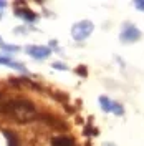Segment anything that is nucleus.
<instances>
[{
    "instance_id": "1",
    "label": "nucleus",
    "mask_w": 144,
    "mask_h": 146,
    "mask_svg": "<svg viewBox=\"0 0 144 146\" xmlns=\"http://www.w3.org/2000/svg\"><path fill=\"white\" fill-rule=\"evenodd\" d=\"M7 111L18 121H30L36 116V110L30 101H13L7 106Z\"/></svg>"
},
{
    "instance_id": "2",
    "label": "nucleus",
    "mask_w": 144,
    "mask_h": 146,
    "mask_svg": "<svg viewBox=\"0 0 144 146\" xmlns=\"http://www.w3.org/2000/svg\"><path fill=\"white\" fill-rule=\"evenodd\" d=\"M93 30H94V25L91 23L90 20H81V22H78V23L73 25L71 35H73L75 40L81 42V40H86V38L93 33Z\"/></svg>"
},
{
    "instance_id": "3",
    "label": "nucleus",
    "mask_w": 144,
    "mask_h": 146,
    "mask_svg": "<svg viewBox=\"0 0 144 146\" xmlns=\"http://www.w3.org/2000/svg\"><path fill=\"white\" fill-rule=\"evenodd\" d=\"M141 38V32L139 28H136L134 25L131 23H124L123 25V30H121V40L124 43H133V42H137Z\"/></svg>"
},
{
    "instance_id": "4",
    "label": "nucleus",
    "mask_w": 144,
    "mask_h": 146,
    "mask_svg": "<svg viewBox=\"0 0 144 146\" xmlns=\"http://www.w3.org/2000/svg\"><path fill=\"white\" fill-rule=\"evenodd\" d=\"M99 105H101L103 111H108V113H114V115H123L124 113V108L119 103L109 100L108 96H99Z\"/></svg>"
},
{
    "instance_id": "5",
    "label": "nucleus",
    "mask_w": 144,
    "mask_h": 146,
    "mask_svg": "<svg viewBox=\"0 0 144 146\" xmlns=\"http://www.w3.org/2000/svg\"><path fill=\"white\" fill-rule=\"evenodd\" d=\"M27 53L30 56H33L36 60H43V58H48L52 55V50L48 46H40V45H28L27 46Z\"/></svg>"
},
{
    "instance_id": "6",
    "label": "nucleus",
    "mask_w": 144,
    "mask_h": 146,
    "mask_svg": "<svg viewBox=\"0 0 144 146\" xmlns=\"http://www.w3.org/2000/svg\"><path fill=\"white\" fill-rule=\"evenodd\" d=\"M52 146H73V139L66 136H58L52 139Z\"/></svg>"
},
{
    "instance_id": "7",
    "label": "nucleus",
    "mask_w": 144,
    "mask_h": 146,
    "mask_svg": "<svg viewBox=\"0 0 144 146\" xmlns=\"http://www.w3.org/2000/svg\"><path fill=\"white\" fill-rule=\"evenodd\" d=\"M17 15L22 18H25V20H28V22H33L36 18L35 13H32V10H17Z\"/></svg>"
},
{
    "instance_id": "8",
    "label": "nucleus",
    "mask_w": 144,
    "mask_h": 146,
    "mask_svg": "<svg viewBox=\"0 0 144 146\" xmlns=\"http://www.w3.org/2000/svg\"><path fill=\"white\" fill-rule=\"evenodd\" d=\"M3 135H5L7 141H9V146H18V139H17V136H15L13 133H10V131H3Z\"/></svg>"
},
{
    "instance_id": "9",
    "label": "nucleus",
    "mask_w": 144,
    "mask_h": 146,
    "mask_svg": "<svg viewBox=\"0 0 144 146\" xmlns=\"http://www.w3.org/2000/svg\"><path fill=\"white\" fill-rule=\"evenodd\" d=\"M0 46H2V50H5V52H18V50H20L18 45H5V43H0Z\"/></svg>"
},
{
    "instance_id": "10",
    "label": "nucleus",
    "mask_w": 144,
    "mask_h": 146,
    "mask_svg": "<svg viewBox=\"0 0 144 146\" xmlns=\"http://www.w3.org/2000/svg\"><path fill=\"white\" fill-rule=\"evenodd\" d=\"M9 66H10V68H15V70H20V72H27V68H25L22 63H17V62H12Z\"/></svg>"
},
{
    "instance_id": "11",
    "label": "nucleus",
    "mask_w": 144,
    "mask_h": 146,
    "mask_svg": "<svg viewBox=\"0 0 144 146\" xmlns=\"http://www.w3.org/2000/svg\"><path fill=\"white\" fill-rule=\"evenodd\" d=\"M10 63H12V60H10L9 56H2V55H0V65H7V66H9Z\"/></svg>"
},
{
    "instance_id": "12",
    "label": "nucleus",
    "mask_w": 144,
    "mask_h": 146,
    "mask_svg": "<svg viewBox=\"0 0 144 146\" xmlns=\"http://www.w3.org/2000/svg\"><path fill=\"white\" fill-rule=\"evenodd\" d=\"M52 66H53V68H56V70H68V66H66V65H63V63H53Z\"/></svg>"
},
{
    "instance_id": "13",
    "label": "nucleus",
    "mask_w": 144,
    "mask_h": 146,
    "mask_svg": "<svg viewBox=\"0 0 144 146\" xmlns=\"http://www.w3.org/2000/svg\"><path fill=\"white\" fill-rule=\"evenodd\" d=\"M136 9H139L141 12H144V2H134Z\"/></svg>"
},
{
    "instance_id": "14",
    "label": "nucleus",
    "mask_w": 144,
    "mask_h": 146,
    "mask_svg": "<svg viewBox=\"0 0 144 146\" xmlns=\"http://www.w3.org/2000/svg\"><path fill=\"white\" fill-rule=\"evenodd\" d=\"M78 72L83 73V75H86V70H85V68H78Z\"/></svg>"
},
{
    "instance_id": "15",
    "label": "nucleus",
    "mask_w": 144,
    "mask_h": 146,
    "mask_svg": "<svg viewBox=\"0 0 144 146\" xmlns=\"http://www.w3.org/2000/svg\"><path fill=\"white\" fill-rule=\"evenodd\" d=\"M5 5H7V3H5V2H0V9H3V7H5Z\"/></svg>"
},
{
    "instance_id": "16",
    "label": "nucleus",
    "mask_w": 144,
    "mask_h": 146,
    "mask_svg": "<svg viewBox=\"0 0 144 146\" xmlns=\"http://www.w3.org/2000/svg\"><path fill=\"white\" fill-rule=\"evenodd\" d=\"M106 146H114V145H111V143H109V145H106Z\"/></svg>"
}]
</instances>
